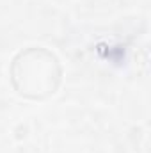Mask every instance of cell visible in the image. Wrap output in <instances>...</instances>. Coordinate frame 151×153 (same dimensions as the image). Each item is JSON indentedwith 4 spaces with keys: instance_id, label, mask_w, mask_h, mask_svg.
<instances>
[{
    "instance_id": "1",
    "label": "cell",
    "mask_w": 151,
    "mask_h": 153,
    "mask_svg": "<svg viewBox=\"0 0 151 153\" xmlns=\"http://www.w3.org/2000/svg\"><path fill=\"white\" fill-rule=\"evenodd\" d=\"M11 80L20 94L27 98H46L61 84V64L46 48L32 46L14 57Z\"/></svg>"
}]
</instances>
